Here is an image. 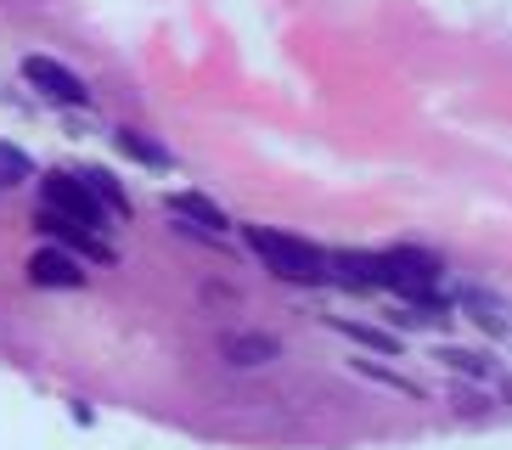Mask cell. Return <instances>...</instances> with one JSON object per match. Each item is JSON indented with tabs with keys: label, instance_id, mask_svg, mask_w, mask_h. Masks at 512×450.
Here are the masks:
<instances>
[{
	"label": "cell",
	"instance_id": "cell-1",
	"mask_svg": "<svg viewBox=\"0 0 512 450\" xmlns=\"http://www.w3.org/2000/svg\"><path fill=\"white\" fill-rule=\"evenodd\" d=\"M248 248H254V254L265 259V270H271V276H282V282H299V287L332 282L327 254H321V248H310L304 237L276 231V225H248Z\"/></svg>",
	"mask_w": 512,
	"mask_h": 450
},
{
	"label": "cell",
	"instance_id": "cell-2",
	"mask_svg": "<svg viewBox=\"0 0 512 450\" xmlns=\"http://www.w3.org/2000/svg\"><path fill=\"white\" fill-rule=\"evenodd\" d=\"M383 287H389V293H406L411 304H428V310H434L439 259L417 254V248H389V254H383Z\"/></svg>",
	"mask_w": 512,
	"mask_h": 450
},
{
	"label": "cell",
	"instance_id": "cell-3",
	"mask_svg": "<svg viewBox=\"0 0 512 450\" xmlns=\"http://www.w3.org/2000/svg\"><path fill=\"white\" fill-rule=\"evenodd\" d=\"M40 192H46V209H57L62 220L85 225V231H96V237L107 231V209L96 203V192H91V186H85L79 175L57 169V175H46V180H40Z\"/></svg>",
	"mask_w": 512,
	"mask_h": 450
},
{
	"label": "cell",
	"instance_id": "cell-4",
	"mask_svg": "<svg viewBox=\"0 0 512 450\" xmlns=\"http://www.w3.org/2000/svg\"><path fill=\"white\" fill-rule=\"evenodd\" d=\"M23 79H29L40 96H51V102H68V107H85V102H91L85 79H79L74 68H62L57 57H23Z\"/></svg>",
	"mask_w": 512,
	"mask_h": 450
},
{
	"label": "cell",
	"instance_id": "cell-5",
	"mask_svg": "<svg viewBox=\"0 0 512 450\" xmlns=\"http://www.w3.org/2000/svg\"><path fill=\"white\" fill-rule=\"evenodd\" d=\"M34 225H40L57 248H68V254H79V259H96V265H107V259H113V248H107L96 231H85V225H74V220H62L57 209H40V214H34Z\"/></svg>",
	"mask_w": 512,
	"mask_h": 450
},
{
	"label": "cell",
	"instance_id": "cell-6",
	"mask_svg": "<svg viewBox=\"0 0 512 450\" xmlns=\"http://www.w3.org/2000/svg\"><path fill=\"white\" fill-rule=\"evenodd\" d=\"M29 282L34 287H85V270H79V254H68V248H40V254L29 259Z\"/></svg>",
	"mask_w": 512,
	"mask_h": 450
},
{
	"label": "cell",
	"instance_id": "cell-7",
	"mask_svg": "<svg viewBox=\"0 0 512 450\" xmlns=\"http://www.w3.org/2000/svg\"><path fill=\"white\" fill-rule=\"evenodd\" d=\"M220 355L231 366H271V360H282V344L271 332H220Z\"/></svg>",
	"mask_w": 512,
	"mask_h": 450
},
{
	"label": "cell",
	"instance_id": "cell-8",
	"mask_svg": "<svg viewBox=\"0 0 512 450\" xmlns=\"http://www.w3.org/2000/svg\"><path fill=\"white\" fill-rule=\"evenodd\" d=\"M327 270L338 287H383V254H355V248H344V254H327Z\"/></svg>",
	"mask_w": 512,
	"mask_h": 450
},
{
	"label": "cell",
	"instance_id": "cell-9",
	"mask_svg": "<svg viewBox=\"0 0 512 450\" xmlns=\"http://www.w3.org/2000/svg\"><path fill=\"white\" fill-rule=\"evenodd\" d=\"M169 214H175V220H186V225H197V231H209V237L231 231L226 209H220L214 197H203V192H169Z\"/></svg>",
	"mask_w": 512,
	"mask_h": 450
},
{
	"label": "cell",
	"instance_id": "cell-10",
	"mask_svg": "<svg viewBox=\"0 0 512 450\" xmlns=\"http://www.w3.org/2000/svg\"><path fill=\"white\" fill-rule=\"evenodd\" d=\"M456 304H462L473 321H479L484 332H496V338H512V304H501L496 293H484V287H462L456 293Z\"/></svg>",
	"mask_w": 512,
	"mask_h": 450
},
{
	"label": "cell",
	"instance_id": "cell-11",
	"mask_svg": "<svg viewBox=\"0 0 512 450\" xmlns=\"http://www.w3.org/2000/svg\"><path fill=\"white\" fill-rule=\"evenodd\" d=\"M332 327L344 332V338H355V344L361 349H372V355H400V338H394L389 327H366V321H338V315H332Z\"/></svg>",
	"mask_w": 512,
	"mask_h": 450
},
{
	"label": "cell",
	"instance_id": "cell-12",
	"mask_svg": "<svg viewBox=\"0 0 512 450\" xmlns=\"http://www.w3.org/2000/svg\"><path fill=\"white\" fill-rule=\"evenodd\" d=\"M79 180H85V186L96 192V203H102L107 214H119V220H130V197H124V186H119L113 175H107V169H85Z\"/></svg>",
	"mask_w": 512,
	"mask_h": 450
},
{
	"label": "cell",
	"instance_id": "cell-13",
	"mask_svg": "<svg viewBox=\"0 0 512 450\" xmlns=\"http://www.w3.org/2000/svg\"><path fill=\"white\" fill-rule=\"evenodd\" d=\"M113 141H119L136 164H147V169H169L175 158H169V147H158V141H147L141 130H113Z\"/></svg>",
	"mask_w": 512,
	"mask_h": 450
},
{
	"label": "cell",
	"instance_id": "cell-14",
	"mask_svg": "<svg viewBox=\"0 0 512 450\" xmlns=\"http://www.w3.org/2000/svg\"><path fill=\"white\" fill-rule=\"evenodd\" d=\"M434 360H445V366L462 372V377H496L490 355H479V349H434Z\"/></svg>",
	"mask_w": 512,
	"mask_h": 450
},
{
	"label": "cell",
	"instance_id": "cell-15",
	"mask_svg": "<svg viewBox=\"0 0 512 450\" xmlns=\"http://www.w3.org/2000/svg\"><path fill=\"white\" fill-rule=\"evenodd\" d=\"M34 175V158L23 147H12V141H0V186H23V180Z\"/></svg>",
	"mask_w": 512,
	"mask_h": 450
},
{
	"label": "cell",
	"instance_id": "cell-16",
	"mask_svg": "<svg viewBox=\"0 0 512 450\" xmlns=\"http://www.w3.org/2000/svg\"><path fill=\"white\" fill-rule=\"evenodd\" d=\"M355 372H361V377H372V383H383V389L417 394V383H406V377H394V372H383V366H372V360H355Z\"/></svg>",
	"mask_w": 512,
	"mask_h": 450
}]
</instances>
